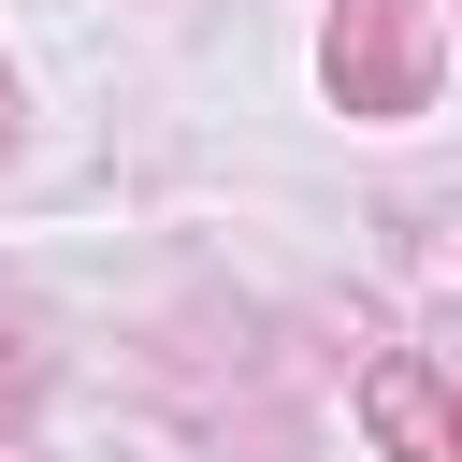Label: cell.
<instances>
[{
	"mask_svg": "<svg viewBox=\"0 0 462 462\" xmlns=\"http://www.w3.org/2000/svg\"><path fill=\"white\" fill-rule=\"evenodd\" d=\"M0 404H29V346H0Z\"/></svg>",
	"mask_w": 462,
	"mask_h": 462,
	"instance_id": "obj_3",
	"label": "cell"
},
{
	"mask_svg": "<svg viewBox=\"0 0 462 462\" xmlns=\"http://www.w3.org/2000/svg\"><path fill=\"white\" fill-rule=\"evenodd\" d=\"M0 116H14V101H0Z\"/></svg>",
	"mask_w": 462,
	"mask_h": 462,
	"instance_id": "obj_4",
	"label": "cell"
},
{
	"mask_svg": "<svg viewBox=\"0 0 462 462\" xmlns=\"http://www.w3.org/2000/svg\"><path fill=\"white\" fill-rule=\"evenodd\" d=\"M318 72H332L346 116H419L433 101V0H332Z\"/></svg>",
	"mask_w": 462,
	"mask_h": 462,
	"instance_id": "obj_1",
	"label": "cell"
},
{
	"mask_svg": "<svg viewBox=\"0 0 462 462\" xmlns=\"http://www.w3.org/2000/svg\"><path fill=\"white\" fill-rule=\"evenodd\" d=\"M361 419H375L390 462H462V390H448L433 361H375V375H361Z\"/></svg>",
	"mask_w": 462,
	"mask_h": 462,
	"instance_id": "obj_2",
	"label": "cell"
}]
</instances>
